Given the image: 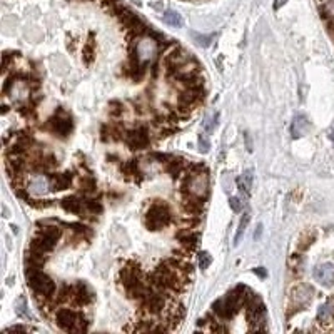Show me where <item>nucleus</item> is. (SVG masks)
<instances>
[{
  "label": "nucleus",
  "instance_id": "1",
  "mask_svg": "<svg viewBox=\"0 0 334 334\" xmlns=\"http://www.w3.org/2000/svg\"><path fill=\"white\" fill-rule=\"evenodd\" d=\"M25 276H27L29 286L35 294H40L44 298H50L55 292V284L47 274L40 271V268H25Z\"/></svg>",
  "mask_w": 334,
  "mask_h": 334
},
{
  "label": "nucleus",
  "instance_id": "2",
  "mask_svg": "<svg viewBox=\"0 0 334 334\" xmlns=\"http://www.w3.org/2000/svg\"><path fill=\"white\" fill-rule=\"evenodd\" d=\"M184 189L189 192V196L196 199H206L209 194V175L206 172H192L189 174L187 181L184 182Z\"/></svg>",
  "mask_w": 334,
  "mask_h": 334
},
{
  "label": "nucleus",
  "instance_id": "3",
  "mask_svg": "<svg viewBox=\"0 0 334 334\" xmlns=\"http://www.w3.org/2000/svg\"><path fill=\"white\" fill-rule=\"evenodd\" d=\"M171 223V211L164 204H154L145 214V224L151 231L164 229Z\"/></svg>",
  "mask_w": 334,
  "mask_h": 334
},
{
  "label": "nucleus",
  "instance_id": "4",
  "mask_svg": "<svg viewBox=\"0 0 334 334\" xmlns=\"http://www.w3.org/2000/svg\"><path fill=\"white\" fill-rule=\"evenodd\" d=\"M159 48H160V44L157 42L156 39L137 40L132 57L136 59L137 62H141L142 65H145V64H149L154 57H156V54H157V50H159Z\"/></svg>",
  "mask_w": 334,
  "mask_h": 334
},
{
  "label": "nucleus",
  "instance_id": "5",
  "mask_svg": "<svg viewBox=\"0 0 334 334\" xmlns=\"http://www.w3.org/2000/svg\"><path fill=\"white\" fill-rule=\"evenodd\" d=\"M314 298V289L309 284H298L291 291V309H302L306 304L311 302V299Z\"/></svg>",
  "mask_w": 334,
  "mask_h": 334
},
{
  "label": "nucleus",
  "instance_id": "6",
  "mask_svg": "<svg viewBox=\"0 0 334 334\" xmlns=\"http://www.w3.org/2000/svg\"><path fill=\"white\" fill-rule=\"evenodd\" d=\"M74 122L70 119L69 114H65L64 111H59L54 117L50 119V129L54 130L57 136H67L72 130Z\"/></svg>",
  "mask_w": 334,
  "mask_h": 334
},
{
  "label": "nucleus",
  "instance_id": "7",
  "mask_svg": "<svg viewBox=\"0 0 334 334\" xmlns=\"http://www.w3.org/2000/svg\"><path fill=\"white\" fill-rule=\"evenodd\" d=\"M80 314L74 313L72 309H59L55 313V322L64 331H76V324Z\"/></svg>",
  "mask_w": 334,
  "mask_h": 334
},
{
  "label": "nucleus",
  "instance_id": "8",
  "mask_svg": "<svg viewBox=\"0 0 334 334\" xmlns=\"http://www.w3.org/2000/svg\"><path fill=\"white\" fill-rule=\"evenodd\" d=\"M126 142L130 149H144L149 144V132L145 127H137V129L127 132Z\"/></svg>",
  "mask_w": 334,
  "mask_h": 334
},
{
  "label": "nucleus",
  "instance_id": "9",
  "mask_svg": "<svg viewBox=\"0 0 334 334\" xmlns=\"http://www.w3.org/2000/svg\"><path fill=\"white\" fill-rule=\"evenodd\" d=\"M313 276H314V279L321 284V286L331 287L334 284V264H331V262H326V264L316 266V268H314Z\"/></svg>",
  "mask_w": 334,
  "mask_h": 334
},
{
  "label": "nucleus",
  "instance_id": "10",
  "mask_svg": "<svg viewBox=\"0 0 334 334\" xmlns=\"http://www.w3.org/2000/svg\"><path fill=\"white\" fill-rule=\"evenodd\" d=\"M144 307L151 314H157L166 307V298L160 291H147L144 296Z\"/></svg>",
  "mask_w": 334,
  "mask_h": 334
},
{
  "label": "nucleus",
  "instance_id": "11",
  "mask_svg": "<svg viewBox=\"0 0 334 334\" xmlns=\"http://www.w3.org/2000/svg\"><path fill=\"white\" fill-rule=\"evenodd\" d=\"M55 244H57V239H55V238H50V236L42 234V232H40V234L37 236V238L32 241L31 249H33V251H39V253L46 254V253H48V251L54 249Z\"/></svg>",
  "mask_w": 334,
  "mask_h": 334
},
{
  "label": "nucleus",
  "instance_id": "12",
  "mask_svg": "<svg viewBox=\"0 0 334 334\" xmlns=\"http://www.w3.org/2000/svg\"><path fill=\"white\" fill-rule=\"evenodd\" d=\"M50 182V191H64L69 189L70 184H72V174L69 172H62V174H54L48 177Z\"/></svg>",
  "mask_w": 334,
  "mask_h": 334
},
{
  "label": "nucleus",
  "instance_id": "13",
  "mask_svg": "<svg viewBox=\"0 0 334 334\" xmlns=\"http://www.w3.org/2000/svg\"><path fill=\"white\" fill-rule=\"evenodd\" d=\"M309 129H311V126H309V121H307L306 115H302V114L296 115L294 121H292V127H291L292 137L299 139V137L306 136V134L309 132Z\"/></svg>",
  "mask_w": 334,
  "mask_h": 334
},
{
  "label": "nucleus",
  "instance_id": "14",
  "mask_svg": "<svg viewBox=\"0 0 334 334\" xmlns=\"http://www.w3.org/2000/svg\"><path fill=\"white\" fill-rule=\"evenodd\" d=\"M72 296L77 304H89L94 298L92 291L89 289L87 284H84V283H79L72 287Z\"/></svg>",
  "mask_w": 334,
  "mask_h": 334
},
{
  "label": "nucleus",
  "instance_id": "15",
  "mask_svg": "<svg viewBox=\"0 0 334 334\" xmlns=\"http://www.w3.org/2000/svg\"><path fill=\"white\" fill-rule=\"evenodd\" d=\"M318 321L321 324H329L334 321V298L328 299L318 311Z\"/></svg>",
  "mask_w": 334,
  "mask_h": 334
},
{
  "label": "nucleus",
  "instance_id": "16",
  "mask_svg": "<svg viewBox=\"0 0 334 334\" xmlns=\"http://www.w3.org/2000/svg\"><path fill=\"white\" fill-rule=\"evenodd\" d=\"M48 186H50V182H48L47 177L37 175V177H33L31 184H29V191H31L32 194H35V196H44V194L50 189Z\"/></svg>",
  "mask_w": 334,
  "mask_h": 334
},
{
  "label": "nucleus",
  "instance_id": "17",
  "mask_svg": "<svg viewBox=\"0 0 334 334\" xmlns=\"http://www.w3.org/2000/svg\"><path fill=\"white\" fill-rule=\"evenodd\" d=\"M62 207L65 209L67 212H72V214H82V211H84V202L80 201V199L70 196V197H65L62 199Z\"/></svg>",
  "mask_w": 334,
  "mask_h": 334
},
{
  "label": "nucleus",
  "instance_id": "18",
  "mask_svg": "<svg viewBox=\"0 0 334 334\" xmlns=\"http://www.w3.org/2000/svg\"><path fill=\"white\" fill-rule=\"evenodd\" d=\"M199 99H202V92L197 89H189V91L181 94V104L182 106H191V104L197 102Z\"/></svg>",
  "mask_w": 334,
  "mask_h": 334
},
{
  "label": "nucleus",
  "instance_id": "19",
  "mask_svg": "<svg viewBox=\"0 0 334 334\" xmlns=\"http://www.w3.org/2000/svg\"><path fill=\"white\" fill-rule=\"evenodd\" d=\"M197 239H199V236L196 232H191V231H184L179 234V241H181L187 249H194L197 244Z\"/></svg>",
  "mask_w": 334,
  "mask_h": 334
},
{
  "label": "nucleus",
  "instance_id": "20",
  "mask_svg": "<svg viewBox=\"0 0 334 334\" xmlns=\"http://www.w3.org/2000/svg\"><path fill=\"white\" fill-rule=\"evenodd\" d=\"M238 187H239V191L249 194L251 187H253V172L246 171L244 174H241V177L238 179Z\"/></svg>",
  "mask_w": 334,
  "mask_h": 334
},
{
  "label": "nucleus",
  "instance_id": "21",
  "mask_svg": "<svg viewBox=\"0 0 334 334\" xmlns=\"http://www.w3.org/2000/svg\"><path fill=\"white\" fill-rule=\"evenodd\" d=\"M182 171H184L182 159H172L171 162L167 164V172L172 175V177H177L179 174H182Z\"/></svg>",
  "mask_w": 334,
  "mask_h": 334
},
{
  "label": "nucleus",
  "instance_id": "22",
  "mask_svg": "<svg viewBox=\"0 0 334 334\" xmlns=\"http://www.w3.org/2000/svg\"><path fill=\"white\" fill-rule=\"evenodd\" d=\"M164 20H166L169 25H174V27H182V17L179 16L175 10H167V12L164 14Z\"/></svg>",
  "mask_w": 334,
  "mask_h": 334
},
{
  "label": "nucleus",
  "instance_id": "23",
  "mask_svg": "<svg viewBox=\"0 0 334 334\" xmlns=\"http://www.w3.org/2000/svg\"><path fill=\"white\" fill-rule=\"evenodd\" d=\"M249 219H251L249 214H247V212H246V214H242V219H241V223H239L238 232H236V238H234V246H238V244L241 242V238H242L244 231H246L247 224H249Z\"/></svg>",
  "mask_w": 334,
  "mask_h": 334
},
{
  "label": "nucleus",
  "instance_id": "24",
  "mask_svg": "<svg viewBox=\"0 0 334 334\" xmlns=\"http://www.w3.org/2000/svg\"><path fill=\"white\" fill-rule=\"evenodd\" d=\"M94 57H95V54H94V44H92V40H89V42L85 44L84 50H82V59H84V62L87 64V65H91L94 62Z\"/></svg>",
  "mask_w": 334,
  "mask_h": 334
},
{
  "label": "nucleus",
  "instance_id": "25",
  "mask_svg": "<svg viewBox=\"0 0 334 334\" xmlns=\"http://www.w3.org/2000/svg\"><path fill=\"white\" fill-rule=\"evenodd\" d=\"M217 124H219V114L209 115V117L204 121V129L207 130V132H212V130L217 127Z\"/></svg>",
  "mask_w": 334,
  "mask_h": 334
},
{
  "label": "nucleus",
  "instance_id": "26",
  "mask_svg": "<svg viewBox=\"0 0 334 334\" xmlns=\"http://www.w3.org/2000/svg\"><path fill=\"white\" fill-rule=\"evenodd\" d=\"M40 232H42V234L50 236V238H55V239L61 238V227H57V226H46V227L40 229Z\"/></svg>",
  "mask_w": 334,
  "mask_h": 334
},
{
  "label": "nucleus",
  "instance_id": "27",
  "mask_svg": "<svg viewBox=\"0 0 334 334\" xmlns=\"http://www.w3.org/2000/svg\"><path fill=\"white\" fill-rule=\"evenodd\" d=\"M211 261H212L211 254H209L207 251H202V253L199 254V266H201V269H207Z\"/></svg>",
  "mask_w": 334,
  "mask_h": 334
},
{
  "label": "nucleus",
  "instance_id": "28",
  "mask_svg": "<svg viewBox=\"0 0 334 334\" xmlns=\"http://www.w3.org/2000/svg\"><path fill=\"white\" fill-rule=\"evenodd\" d=\"M322 12H324L326 17L334 20V0H326L324 5H322Z\"/></svg>",
  "mask_w": 334,
  "mask_h": 334
},
{
  "label": "nucleus",
  "instance_id": "29",
  "mask_svg": "<svg viewBox=\"0 0 334 334\" xmlns=\"http://www.w3.org/2000/svg\"><path fill=\"white\" fill-rule=\"evenodd\" d=\"M17 314H18V316H24V318L31 316V314H29V311H27V304H25L24 298H20L17 301Z\"/></svg>",
  "mask_w": 334,
  "mask_h": 334
},
{
  "label": "nucleus",
  "instance_id": "30",
  "mask_svg": "<svg viewBox=\"0 0 334 334\" xmlns=\"http://www.w3.org/2000/svg\"><path fill=\"white\" fill-rule=\"evenodd\" d=\"M229 206H231V209L234 212H241L242 207H244L242 201L239 197H231V199H229Z\"/></svg>",
  "mask_w": 334,
  "mask_h": 334
},
{
  "label": "nucleus",
  "instance_id": "31",
  "mask_svg": "<svg viewBox=\"0 0 334 334\" xmlns=\"http://www.w3.org/2000/svg\"><path fill=\"white\" fill-rule=\"evenodd\" d=\"M194 39H197V42L201 44L202 47H209L211 46V40L214 39V35H197V33H194Z\"/></svg>",
  "mask_w": 334,
  "mask_h": 334
},
{
  "label": "nucleus",
  "instance_id": "32",
  "mask_svg": "<svg viewBox=\"0 0 334 334\" xmlns=\"http://www.w3.org/2000/svg\"><path fill=\"white\" fill-rule=\"evenodd\" d=\"M100 3H102V7L109 12H115V9H117L119 2L117 0H100Z\"/></svg>",
  "mask_w": 334,
  "mask_h": 334
},
{
  "label": "nucleus",
  "instance_id": "33",
  "mask_svg": "<svg viewBox=\"0 0 334 334\" xmlns=\"http://www.w3.org/2000/svg\"><path fill=\"white\" fill-rule=\"evenodd\" d=\"M85 206H87V209H89L91 212L99 214L100 211H102V206H100L97 201H87V202H85Z\"/></svg>",
  "mask_w": 334,
  "mask_h": 334
},
{
  "label": "nucleus",
  "instance_id": "34",
  "mask_svg": "<svg viewBox=\"0 0 334 334\" xmlns=\"http://www.w3.org/2000/svg\"><path fill=\"white\" fill-rule=\"evenodd\" d=\"M199 145H201V147H199V151H202V154L209 152V141L206 139L204 134H201V136H199Z\"/></svg>",
  "mask_w": 334,
  "mask_h": 334
},
{
  "label": "nucleus",
  "instance_id": "35",
  "mask_svg": "<svg viewBox=\"0 0 334 334\" xmlns=\"http://www.w3.org/2000/svg\"><path fill=\"white\" fill-rule=\"evenodd\" d=\"M82 189H84L85 192L95 191V182H94V179H84V181H82Z\"/></svg>",
  "mask_w": 334,
  "mask_h": 334
},
{
  "label": "nucleus",
  "instance_id": "36",
  "mask_svg": "<svg viewBox=\"0 0 334 334\" xmlns=\"http://www.w3.org/2000/svg\"><path fill=\"white\" fill-rule=\"evenodd\" d=\"M29 328H24V326H14V328H9L5 333H27Z\"/></svg>",
  "mask_w": 334,
  "mask_h": 334
},
{
  "label": "nucleus",
  "instance_id": "37",
  "mask_svg": "<svg viewBox=\"0 0 334 334\" xmlns=\"http://www.w3.org/2000/svg\"><path fill=\"white\" fill-rule=\"evenodd\" d=\"M286 2H287V0H274V9H276V10L281 9V7H283Z\"/></svg>",
  "mask_w": 334,
  "mask_h": 334
},
{
  "label": "nucleus",
  "instance_id": "38",
  "mask_svg": "<svg viewBox=\"0 0 334 334\" xmlns=\"http://www.w3.org/2000/svg\"><path fill=\"white\" fill-rule=\"evenodd\" d=\"M261 231H262V226H261V224H259V226H257V232H256V236H254V238H259V236H261Z\"/></svg>",
  "mask_w": 334,
  "mask_h": 334
},
{
  "label": "nucleus",
  "instance_id": "39",
  "mask_svg": "<svg viewBox=\"0 0 334 334\" xmlns=\"http://www.w3.org/2000/svg\"><path fill=\"white\" fill-rule=\"evenodd\" d=\"M329 137H331V139H333V141H334V127H333V129H331V136H329Z\"/></svg>",
  "mask_w": 334,
  "mask_h": 334
}]
</instances>
